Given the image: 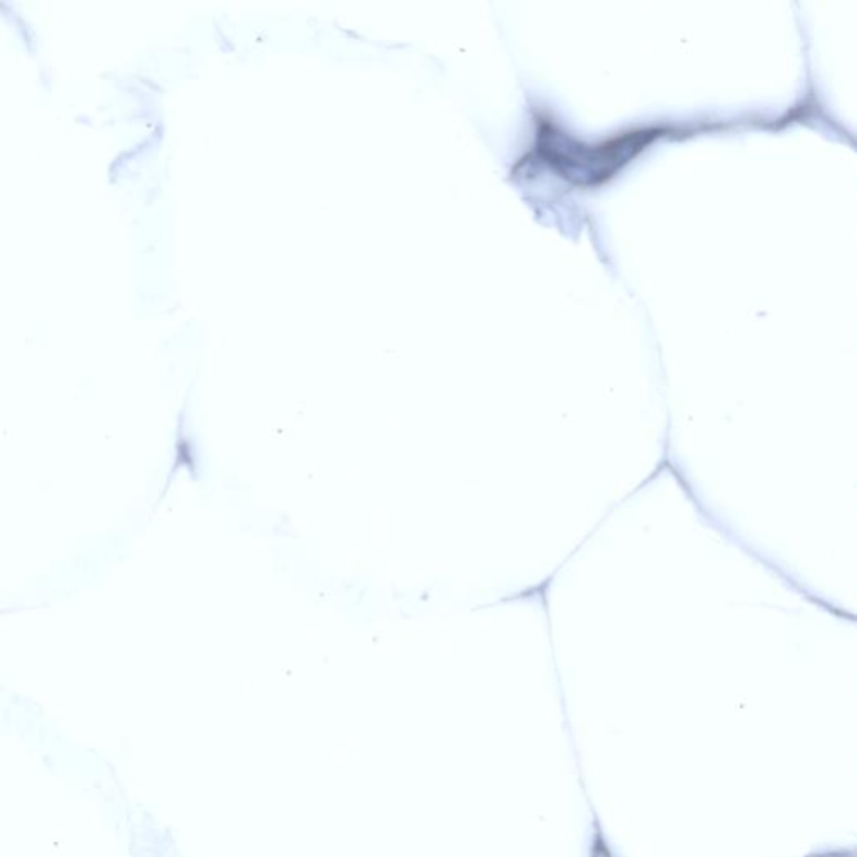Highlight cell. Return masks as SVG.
I'll list each match as a JSON object with an SVG mask.
<instances>
[{"instance_id":"1","label":"cell","mask_w":857,"mask_h":857,"mask_svg":"<svg viewBox=\"0 0 857 857\" xmlns=\"http://www.w3.org/2000/svg\"><path fill=\"white\" fill-rule=\"evenodd\" d=\"M658 138L657 129L626 132L600 144H583L550 121H541L536 153L561 178L575 185H598L632 161Z\"/></svg>"},{"instance_id":"2","label":"cell","mask_w":857,"mask_h":857,"mask_svg":"<svg viewBox=\"0 0 857 857\" xmlns=\"http://www.w3.org/2000/svg\"><path fill=\"white\" fill-rule=\"evenodd\" d=\"M185 425V412H183V414L179 415L178 433H176L175 465H173L172 472H169V479L168 482H166L165 491H168L169 484H172L173 478H175V474L179 469H186L193 479L198 478L197 449H195L193 439L186 434Z\"/></svg>"}]
</instances>
